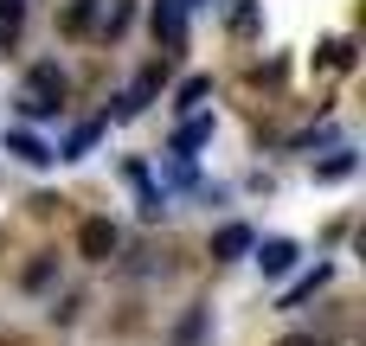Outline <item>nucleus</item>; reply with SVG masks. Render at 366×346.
<instances>
[{
  "label": "nucleus",
  "mask_w": 366,
  "mask_h": 346,
  "mask_svg": "<svg viewBox=\"0 0 366 346\" xmlns=\"http://www.w3.org/2000/svg\"><path fill=\"white\" fill-rule=\"evenodd\" d=\"M19 6H26V0H0V13H6V19H19Z\"/></svg>",
  "instance_id": "obj_12"
},
{
  "label": "nucleus",
  "mask_w": 366,
  "mask_h": 346,
  "mask_svg": "<svg viewBox=\"0 0 366 346\" xmlns=\"http://www.w3.org/2000/svg\"><path fill=\"white\" fill-rule=\"evenodd\" d=\"M90 141H97V122H84V128H77V135H71V141H64V154H84V148H90Z\"/></svg>",
  "instance_id": "obj_11"
},
{
  "label": "nucleus",
  "mask_w": 366,
  "mask_h": 346,
  "mask_svg": "<svg viewBox=\"0 0 366 346\" xmlns=\"http://www.w3.org/2000/svg\"><path fill=\"white\" fill-rule=\"evenodd\" d=\"M322 283H328V263H322V270H315V276H309V283H296V289H290V302H283V308H296V302H309V295H315V289H322Z\"/></svg>",
  "instance_id": "obj_7"
},
{
  "label": "nucleus",
  "mask_w": 366,
  "mask_h": 346,
  "mask_svg": "<svg viewBox=\"0 0 366 346\" xmlns=\"http://www.w3.org/2000/svg\"><path fill=\"white\" fill-rule=\"evenodd\" d=\"M315 173H322V180H347V173H354V154H335V161H322Z\"/></svg>",
  "instance_id": "obj_9"
},
{
  "label": "nucleus",
  "mask_w": 366,
  "mask_h": 346,
  "mask_svg": "<svg viewBox=\"0 0 366 346\" xmlns=\"http://www.w3.org/2000/svg\"><path fill=\"white\" fill-rule=\"evenodd\" d=\"M257 263H264V276H283V270L296 263V244H283V238H270V244L257 250Z\"/></svg>",
  "instance_id": "obj_5"
},
{
  "label": "nucleus",
  "mask_w": 366,
  "mask_h": 346,
  "mask_svg": "<svg viewBox=\"0 0 366 346\" xmlns=\"http://www.w3.org/2000/svg\"><path fill=\"white\" fill-rule=\"evenodd\" d=\"M283 346H315V340H283Z\"/></svg>",
  "instance_id": "obj_13"
},
{
  "label": "nucleus",
  "mask_w": 366,
  "mask_h": 346,
  "mask_svg": "<svg viewBox=\"0 0 366 346\" xmlns=\"http://www.w3.org/2000/svg\"><path fill=\"white\" fill-rule=\"evenodd\" d=\"M206 135H212V116H193V122H187V128H180V135H174V154H180V161H187V154H193V148H199V141H206Z\"/></svg>",
  "instance_id": "obj_6"
},
{
  "label": "nucleus",
  "mask_w": 366,
  "mask_h": 346,
  "mask_svg": "<svg viewBox=\"0 0 366 346\" xmlns=\"http://www.w3.org/2000/svg\"><path fill=\"white\" fill-rule=\"evenodd\" d=\"M58 103H64V71L58 64H32V77L19 90V109L26 116H58Z\"/></svg>",
  "instance_id": "obj_1"
},
{
  "label": "nucleus",
  "mask_w": 366,
  "mask_h": 346,
  "mask_svg": "<svg viewBox=\"0 0 366 346\" xmlns=\"http://www.w3.org/2000/svg\"><path fill=\"white\" fill-rule=\"evenodd\" d=\"M6 148H13L19 161H32V167H45V161H51V148H45L39 135H26V128H13V135H6Z\"/></svg>",
  "instance_id": "obj_4"
},
{
  "label": "nucleus",
  "mask_w": 366,
  "mask_h": 346,
  "mask_svg": "<svg viewBox=\"0 0 366 346\" xmlns=\"http://www.w3.org/2000/svg\"><path fill=\"white\" fill-rule=\"evenodd\" d=\"M77 250H84V257H97V263H103V257H109V250H116V225H109V218H90V225H84V231H77Z\"/></svg>",
  "instance_id": "obj_2"
},
{
  "label": "nucleus",
  "mask_w": 366,
  "mask_h": 346,
  "mask_svg": "<svg viewBox=\"0 0 366 346\" xmlns=\"http://www.w3.org/2000/svg\"><path fill=\"white\" fill-rule=\"evenodd\" d=\"M322 51H328V64H354V45H347V39H328Z\"/></svg>",
  "instance_id": "obj_10"
},
{
  "label": "nucleus",
  "mask_w": 366,
  "mask_h": 346,
  "mask_svg": "<svg viewBox=\"0 0 366 346\" xmlns=\"http://www.w3.org/2000/svg\"><path fill=\"white\" fill-rule=\"evenodd\" d=\"M244 250H257L251 225H225V231L212 238V257H219V263H232V257H244Z\"/></svg>",
  "instance_id": "obj_3"
},
{
  "label": "nucleus",
  "mask_w": 366,
  "mask_h": 346,
  "mask_svg": "<svg viewBox=\"0 0 366 346\" xmlns=\"http://www.w3.org/2000/svg\"><path fill=\"white\" fill-rule=\"evenodd\" d=\"M206 90H212V77H187V83H180V109H193Z\"/></svg>",
  "instance_id": "obj_8"
}]
</instances>
